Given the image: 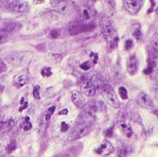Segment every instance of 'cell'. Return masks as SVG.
I'll list each match as a JSON object with an SVG mask.
<instances>
[{"instance_id": "23", "label": "cell", "mask_w": 158, "mask_h": 157, "mask_svg": "<svg viewBox=\"0 0 158 157\" xmlns=\"http://www.w3.org/2000/svg\"><path fill=\"white\" fill-rule=\"evenodd\" d=\"M33 96L36 99H40V94H39V86L36 85L33 89Z\"/></svg>"}, {"instance_id": "15", "label": "cell", "mask_w": 158, "mask_h": 157, "mask_svg": "<svg viewBox=\"0 0 158 157\" xmlns=\"http://www.w3.org/2000/svg\"><path fill=\"white\" fill-rule=\"evenodd\" d=\"M55 7H56V10L58 12H60L62 14H66L69 11L70 4L68 1H66V0H61V1L57 3V5Z\"/></svg>"}, {"instance_id": "18", "label": "cell", "mask_w": 158, "mask_h": 157, "mask_svg": "<svg viewBox=\"0 0 158 157\" xmlns=\"http://www.w3.org/2000/svg\"><path fill=\"white\" fill-rule=\"evenodd\" d=\"M10 36H11V33L7 31L4 27L0 28V44H3V43L8 41Z\"/></svg>"}, {"instance_id": "3", "label": "cell", "mask_w": 158, "mask_h": 157, "mask_svg": "<svg viewBox=\"0 0 158 157\" xmlns=\"http://www.w3.org/2000/svg\"><path fill=\"white\" fill-rule=\"evenodd\" d=\"M31 53L20 51V52H13L6 57L5 61L12 66H23L30 60Z\"/></svg>"}, {"instance_id": "6", "label": "cell", "mask_w": 158, "mask_h": 157, "mask_svg": "<svg viewBox=\"0 0 158 157\" xmlns=\"http://www.w3.org/2000/svg\"><path fill=\"white\" fill-rule=\"evenodd\" d=\"M145 0H123V7L128 13L134 15L138 13Z\"/></svg>"}, {"instance_id": "20", "label": "cell", "mask_w": 158, "mask_h": 157, "mask_svg": "<svg viewBox=\"0 0 158 157\" xmlns=\"http://www.w3.org/2000/svg\"><path fill=\"white\" fill-rule=\"evenodd\" d=\"M118 95L122 99H127L128 98V91L125 87H119L118 89Z\"/></svg>"}, {"instance_id": "28", "label": "cell", "mask_w": 158, "mask_h": 157, "mask_svg": "<svg viewBox=\"0 0 158 157\" xmlns=\"http://www.w3.org/2000/svg\"><path fill=\"white\" fill-rule=\"evenodd\" d=\"M82 13H83V16H84L85 20H89V19H90L91 14H90V11H89L88 10H83Z\"/></svg>"}, {"instance_id": "25", "label": "cell", "mask_w": 158, "mask_h": 157, "mask_svg": "<svg viewBox=\"0 0 158 157\" xmlns=\"http://www.w3.org/2000/svg\"><path fill=\"white\" fill-rule=\"evenodd\" d=\"M104 135L106 137H111L113 135V128H109L104 132Z\"/></svg>"}, {"instance_id": "26", "label": "cell", "mask_w": 158, "mask_h": 157, "mask_svg": "<svg viewBox=\"0 0 158 157\" xmlns=\"http://www.w3.org/2000/svg\"><path fill=\"white\" fill-rule=\"evenodd\" d=\"M59 30H51L50 31V37L51 38H53V39H55V38H57L59 36Z\"/></svg>"}, {"instance_id": "13", "label": "cell", "mask_w": 158, "mask_h": 157, "mask_svg": "<svg viewBox=\"0 0 158 157\" xmlns=\"http://www.w3.org/2000/svg\"><path fill=\"white\" fill-rule=\"evenodd\" d=\"M82 90L83 94H85L88 97H94L96 96V93H97L95 84L89 81H85L82 82Z\"/></svg>"}, {"instance_id": "21", "label": "cell", "mask_w": 158, "mask_h": 157, "mask_svg": "<svg viewBox=\"0 0 158 157\" xmlns=\"http://www.w3.org/2000/svg\"><path fill=\"white\" fill-rule=\"evenodd\" d=\"M41 74L43 77H50L52 75L51 69H50V67H44L41 71Z\"/></svg>"}, {"instance_id": "32", "label": "cell", "mask_w": 158, "mask_h": 157, "mask_svg": "<svg viewBox=\"0 0 158 157\" xmlns=\"http://www.w3.org/2000/svg\"><path fill=\"white\" fill-rule=\"evenodd\" d=\"M54 111H55V106H52V107H50V108H49L48 113L50 114V115H52V114L54 113Z\"/></svg>"}, {"instance_id": "17", "label": "cell", "mask_w": 158, "mask_h": 157, "mask_svg": "<svg viewBox=\"0 0 158 157\" xmlns=\"http://www.w3.org/2000/svg\"><path fill=\"white\" fill-rule=\"evenodd\" d=\"M119 128H120V130L123 132V133L126 135V136L131 137V135L133 133V130H132V128H131L130 125L125 123V122H120L119 123Z\"/></svg>"}, {"instance_id": "34", "label": "cell", "mask_w": 158, "mask_h": 157, "mask_svg": "<svg viewBox=\"0 0 158 157\" xmlns=\"http://www.w3.org/2000/svg\"><path fill=\"white\" fill-rule=\"evenodd\" d=\"M67 113H68V111H67V110H63V111H62V112H60V113H59V115H66Z\"/></svg>"}, {"instance_id": "11", "label": "cell", "mask_w": 158, "mask_h": 157, "mask_svg": "<svg viewBox=\"0 0 158 157\" xmlns=\"http://www.w3.org/2000/svg\"><path fill=\"white\" fill-rule=\"evenodd\" d=\"M71 101H73V103L78 107V108H83V106L85 105V99L82 95V93L80 91L74 90L71 93Z\"/></svg>"}, {"instance_id": "24", "label": "cell", "mask_w": 158, "mask_h": 157, "mask_svg": "<svg viewBox=\"0 0 158 157\" xmlns=\"http://www.w3.org/2000/svg\"><path fill=\"white\" fill-rule=\"evenodd\" d=\"M134 44H133V41L132 40H127L126 43H125V49L129 50V49H131L133 47Z\"/></svg>"}, {"instance_id": "9", "label": "cell", "mask_w": 158, "mask_h": 157, "mask_svg": "<svg viewBox=\"0 0 158 157\" xmlns=\"http://www.w3.org/2000/svg\"><path fill=\"white\" fill-rule=\"evenodd\" d=\"M9 9L11 12H14V13H24L27 11L28 5L25 1L16 0V1H12L10 4Z\"/></svg>"}, {"instance_id": "10", "label": "cell", "mask_w": 158, "mask_h": 157, "mask_svg": "<svg viewBox=\"0 0 158 157\" xmlns=\"http://www.w3.org/2000/svg\"><path fill=\"white\" fill-rule=\"evenodd\" d=\"M137 69H138V62H137V58L134 54L131 55L130 58L128 59L127 62V71L129 75L134 76L136 74L137 72Z\"/></svg>"}, {"instance_id": "29", "label": "cell", "mask_w": 158, "mask_h": 157, "mask_svg": "<svg viewBox=\"0 0 158 157\" xmlns=\"http://www.w3.org/2000/svg\"><path fill=\"white\" fill-rule=\"evenodd\" d=\"M81 68L83 69V70H88L90 68V65H89V62H83L82 65L81 66Z\"/></svg>"}, {"instance_id": "35", "label": "cell", "mask_w": 158, "mask_h": 157, "mask_svg": "<svg viewBox=\"0 0 158 157\" xmlns=\"http://www.w3.org/2000/svg\"><path fill=\"white\" fill-rule=\"evenodd\" d=\"M36 1H37V2H39V3H40V2H42V1H44V0H36Z\"/></svg>"}, {"instance_id": "1", "label": "cell", "mask_w": 158, "mask_h": 157, "mask_svg": "<svg viewBox=\"0 0 158 157\" xmlns=\"http://www.w3.org/2000/svg\"><path fill=\"white\" fill-rule=\"evenodd\" d=\"M100 27H102V31L103 36L107 41V43H108L109 48L110 49L117 48L119 39L116 30H114V27H113L109 19L106 17H102V20H100Z\"/></svg>"}, {"instance_id": "19", "label": "cell", "mask_w": 158, "mask_h": 157, "mask_svg": "<svg viewBox=\"0 0 158 157\" xmlns=\"http://www.w3.org/2000/svg\"><path fill=\"white\" fill-rule=\"evenodd\" d=\"M15 149H16V142H15V140H11L10 142V144L7 146V152L11 154L15 151Z\"/></svg>"}, {"instance_id": "14", "label": "cell", "mask_w": 158, "mask_h": 157, "mask_svg": "<svg viewBox=\"0 0 158 157\" xmlns=\"http://www.w3.org/2000/svg\"><path fill=\"white\" fill-rule=\"evenodd\" d=\"M28 82V76L25 73L22 74H18L14 77V80H13V83L15 85L16 87H22L24 85H26Z\"/></svg>"}, {"instance_id": "31", "label": "cell", "mask_w": 158, "mask_h": 157, "mask_svg": "<svg viewBox=\"0 0 158 157\" xmlns=\"http://www.w3.org/2000/svg\"><path fill=\"white\" fill-rule=\"evenodd\" d=\"M153 68H152V67H150V66H148V68L147 69H145V74H150L153 72Z\"/></svg>"}, {"instance_id": "7", "label": "cell", "mask_w": 158, "mask_h": 157, "mask_svg": "<svg viewBox=\"0 0 158 157\" xmlns=\"http://www.w3.org/2000/svg\"><path fill=\"white\" fill-rule=\"evenodd\" d=\"M136 102L138 103L139 106L148 110H153L154 108V103L153 101L152 98L143 92L139 93L137 97H136Z\"/></svg>"}, {"instance_id": "4", "label": "cell", "mask_w": 158, "mask_h": 157, "mask_svg": "<svg viewBox=\"0 0 158 157\" xmlns=\"http://www.w3.org/2000/svg\"><path fill=\"white\" fill-rule=\"evenodd\" d=\"M102 92L105 98L109 101V103L114 107V108H118L120 103L118 101V98L114 92V88L110 86L109 84H102Z\"/></svg>"}, {"instance_id": "16", "label": "cell", "mask_w": 158, "mask_h": 157, "mask_svg": "<svg viewBox=\"0 0 158 157\" xmlns=\"http://www.w3.org/2000/svg\"><path fill=\"white\" fill-rule=\"evenodd\" d=\"M20 27H21V25H20L19 23H15V22L9 23V24H7V25L4 27L5 30H6L7 31H8V32H10L11 34H12V33H14V32H16Z\"/></svg>"}, {"instance_id": "22", "label": "cell", "mask_w": 158, "mask_h": 157, "mask_svg": "<svg viewBox=\"0 0 158 157\" xmlns=\"http://www.w3.org/2000/svg\"><path fill=\"white\" fill-rule=\"evenodd\" d=\"M133 35H134V37L136 40H140V38H141V30H140V28L139 27H136L135 30H134Z\"/></svg>"}, {"instance_id": "8", "label": "cell", "mask_w": 158, "mask_h": 157, "mask_svg": "<svg viewBox=\"0 0 158 157\" xmlns=\"http://www.w3.org/2000/svg\"><path fill=\"white\" fill-rule=\"evenodd\" d=\"M114 146L109 140H104L102 144H100L98 149H95V152L99 155H109L114 152Z\"/></svg>"}, {"instance_id": "12", "label": "cell", "mask_w": 158, "mask_h": 157, "mask_svg": "<svg viewBox=\"0 0 158 157\" xmlns=\"http://www.w3.org/2000/svg\"><path fill=\"white\" fill-rule=\"evenodd\" d=\"M84 107V112L89 114V115H94L95 113L98 112L100 109H105L104 104L100 103V102H97V101H91L88 104H86L83 106Z\"/></svg>"}, {"instance_id": "33", "label": "cell", "mask_w": 158, "mask_h": 157, "mask_svg": "<svg viewBox=\"0 0 158 157\" xmlns=\"http://www.w3.org/2000/svg\"><path fill=\"white\" fill-rule=\"evenodd\" d=\"M59 1H60V0H50V2H51V5L54 6V7L57 5V3H58Z\"/></svg>"}, {"instance_id": "2", "label": "cell", "mask_w": 158, "mask_h": 157, "mask_svg": "<svg viewBox=\"0 0 158 157\" xmlns=\"http://www.w3.org/2000/svg\"><path fill=\"white\" fill-rule=\"evenodd\" d=\"M85 114H86V119L83 120L82 122H80L79 124L76 125L73 132L70 134L69 140L72 141V140L80 139V138L85 136L86 134H88L90 133V131L92 130L93 121H90L89 119L91 117H93V116L89 115V114H87V113H85Z\"/></svg>"}, {"instance_id": "27", "label": "cell", "mask_w": 158, "mask_h": 157, "mask_svg": "<svg viewBox=\"0 0 158 157\" xmlns=\"http://www.w3.org/2000/svg\"><path fill=\"white\" fill-rule=\"evenodd\" d=\"M68 129H69V126H68V124H66V122H63V123H62V125H61V132L64 133V132H66Z\"/></svg>"}, {"instance_id": "30", "label": "cell", "mask_w": 158, "mask_h": 157, "mask_svg": "<svg viewBox=\"0 0 158 157\" xmlns=\"http://www.w3.org/2000/svg\"><path fill=\"white\" fill-rule=\"evenodd\" d=\"M5 69H6L5 65H4V63H3L2 62H0V73L3 72V71H5Z\"/></svg>"}, {"instance_id": "5", "label": "cell", "mask_w": 158, "mask_h": 157, "mask_svg": "<svg viewBox=\"0 0 158 157\" xmlns=\"http://www.w3.org/2000/svg\"><path fill=\"white\" fill-rule=\"evenodd\" d=\"M95 28L94 25H84L82 22H76L71 23L68 27V32L70 35H78L82 32H90Z\"/></svg>"}]
</instances>
